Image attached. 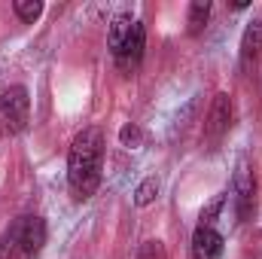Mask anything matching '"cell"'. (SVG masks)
Wrapping results in <instances>:
<instances>
[{"label": "cell", "mask_w": 262, "mask_h": 259, "mask_svg": "<svg viewBox=\"0 0 262 259\" xmlns=\"http://www.w3.org/2000/svg\"><path fill=\"white\" fill-rule=\"evenodd\" d=\"M253 204H256V180H253V171H250L247 162H238V171H235V207H238V217L241 220H250Z\"/></svg>", "instance_id": "5b68a950"}, {"label": "cell", "mask_w": 262, "mask_h": 259, "mask_svg": "<svg viewBox=\"0 0 262 259\" xmlns=\"http://www.w3.org/2000/svg\"><path fill=\"white\" fill-rule=\"evenodd\" d=\"M223 201H226V198H223V195H216V198H213V201H210V204H207V207L201 210V226H213L216 213L223 210Z\"/></svg>", "instance_id": "5bb4252c"}, {"label": "cell", "mask_w": 262, "mask_h": 259, "mask_svg": "<svg viewBox=\"0 0 262 259\" xmlns=\"http://www.w3.org/2000/svg\"><path fill=\"white\" fill-rule=\"evenodd\" d=\"M9 253H12V244H9V238H3L0 241V259H9Z\"/></svg>", "instance_id": "9a60e30c"}, {"label": "cell", "mask_w": 262, "mask_h": 259, "mask_svg": "<svg viewBox=\"0 0 262 259\" xmlns=\"http://www.w3.org/2000/svg\"><path fill=\"white\" fill-rule=\"evenodd\" d=\"M210 0H195L192 6H189V34H198L204 25H207V18H210Z\"/></svg>", "instance_id": "30bf717a"}, {"label": "cell", "mask_w": 262, "mask_h": 259, "mask_svg": "<svg viewBox=\"0 0 262 259\" xmlns=\"http://www.w3.org/2000/svg\"><path fill=\"white\" fill-rule=\"evenodd\" d=\"M232 116H235V110H232V98H229L226 92H220V95L213 98L210 113H207V122H204V137H207L210 149L229 134V128H232Z\"/></svg>", "instance_id": "277c9868"}, {"label": "cell", "mask_w": 262, "mask_h": 259, "mask_svg": "<svg viewBox=\"0 0 262 259\" xmlns=\"http://www.w3.org/2000/svg\"><path fill=\"white\" fill-rule=\"evenodd\" d=\"M12 9H15V15H18L21 21H28V25H34V21L43 15V3H40V0H15Z\"/></svg>", "instance_id": "8fae6325"}, {"label": "cell", "mask_w": 262, "mask_h": 259, "mask_svg": "<svg viewBox=\"0 0 262 259\" xmlns=\"http://www.w3.org/2000/svg\"><path fill=\"white\" fill-rule=\"evenodd\" d=\"M12 235H15V250L25 259H31L37 256L40 247L46 244V223L40 217H21L12 226Z\"/></svg>", "instance_id": "3957f363"}, {"label": "cell", "mask_w": 262, "mask_h": 259, "mask_svg": "<svg viewBox=\"0 0 262 259\" xmlns=\"http://www.w3.org/2000/svg\"><path fill=\"white\" fill-rule=\"evenodd\" d=\"M119 140H122V146L134 149V146H140L143 134H140V128H137L134 122H128V125H122V131H119Z\"/></svg>", "instance_id": "4fadbf2b"}, {"label": "cell", "mask_w": 262, "mask_h": 259, "mask_svg": "<svg viewBox=\"0 0 262 259\" xmlns=\"http://www.w3.org/2000/svg\"><path fill=\"white\" fill-rule=\"evenodd\" d=\"M262 55V18H253L241 37V64L250 67Z\"/></svg>", "instance_id": "ba28073f"}, {"label": "cell", "mask_w": 262, "mask_h": 259, "mask_svg": "<svg viewBox=\"0 0 262 259\" xmlns=\"http://www.w3.org/2000/svg\"><path fill=\"white\" fill-rule=\"evenodd\" d=\"M31 113V98L25 85H12L0 95V131L3 134H18L28 125Z\"/></svg>", "instance_id": "7a4b0ae2"}, {"label": "cell", "mask_w": 262, "mask_h": 259, "mask_svg": "<svg viewBox=\"0 0 262 259\" xmlns=\"http://www.w3.org/2000/svg\"><path fill=\"white\" fill-rule=\"evenodd\" d=\"M156 195H159V180H156V177H146V180L137 186V192H134V204H137V207H146L149 201H156Z\"/></svg>", "instance_id": "7c38bea8"}, {"label": "cell", "mask_w": 262, "mask_h": 259, "mask_svg": "<svg viewBox=\"0 0 262 259\" xmlns=\"http://www.w3.org/2000/svg\"><path fill=\"white\" fill-rule=\"evenodd\" d=\"M143 46H146V28L140 25V21H134L131 25V34L128 40H125V46H122V52L116 55V61H119V70L131 76L137 67H140V58H143Z\"/></svg>", "instance_id": "8992f818"}, {"label": "cell", "mask_w": 262, "mask_h": 259, "mask_svg": "<svg viewBox=\"0 0 262 259\" xmlns=\"http://www.w3.org/2000/svg\"><path fill=\"white\" fill-rule=\"evenodd\" d=\"M223 256V235L213 226H198L192 235V259H220Z\"/></svg>", "instance_id": "52a82bcc"}, {"label": "cell", "mask_w": 262, "mask_h": 259, "mask_svg": "<svg viewBox=\"0 0 262 259\" xmlns=\"http://www.w3.org/2000/svg\"><path fill=\"white\" fill-rule=\"evenodd\" d=\"M101 162H104V134L101 128H82L67 153V186L76 201L92 198L101 186Z\"/></svg>", "instance_id": "6da1fadb"}, {"label": "cell", "mask_w": 262, "mask_h": 259, "mask_svg": "<svg viewBox=\"0 0 262 259\" xmlns=\"http://www.w3.org/2000/svg\"><path fill=\"white\" fill-rule=\"evenodd\" d=\"M131 21L128 15H116L113 18V25H110V52H113V58L122 52V46H125V40H128V34H131Z\"/></svg>", "instance_id": "9c48e42d"}]
</instances>
